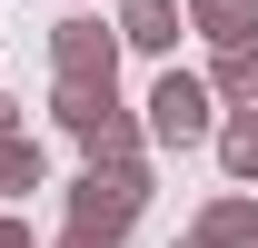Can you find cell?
I'll list each match as a JSON object with an SVG mask.
<instances>
[{"label":"cell","instance_id":"obj_12","mask_svg":"<svg viewBox=\"0 0 258 248\" xmlns=\"http://www.w3.org/2000/svg\"><path fill=\"white\" fill-rule=\"evenodd\" d=\"M10 129H20V109H10V99H0V139H10Z\"/></svg>","mask_w":258,"mask_h":248},{"label":"cell","instance_id":"obj_7","mask_svg":"<svg viewBox=\"0 0 258 248\" xmlns=\"http://www.w3.org/2000/svg\"><path fill=\"white\" fill-rule=\"evenodd\" d=\"M219 169H228L238 189H258V99L219 119Z\"/></svg>","mask_w":258,"mask_h":248},{"label":"cell","instance_id":"obj_3","mask_svg":"<svg viewBox=\"0 0 258 248\" xmlns=\"http://www.w3.org/2000/svg\"><path fill=\"white\" fill-rule=\"evenodd\" d=\"M50 70H60V80H119V20L70 10L60 30H50Z\"/></svg>","mask_w":258,"mask_h":248},{"label":"cell","instance_id":"obj_10","mask_svg":"<svg viewBox=\"0 0 258 248\" xmlns=\"http://www.w3.org/2000/svg\"><path fill=\"white\" fill-rule=\"evenodd\" d=\"M199 40H258V0H189Z\"/></svg>","mask_w":258,"mask_h":248},{"label":"cell","instance_id":"obj_1","mask_svg":"<svg viewBox=\"0 0 258 248\" xmlns=\"http://www.w3.org/2000/svg\"><path fill=\"white\" fill-rule=\"evenodd\" d=\"M60 199H70V228H80V238H109V248H119L129 228H139V209H149V159H139V169L90 159V169H80Z\"/></svg>","mask_w":258,"mask_h":248},{"label":"cell","instance_id":"obj_9","mask_svg":"<svg viewBox=\"0 0 258 248\" xmlns=\"http://www.w3.org/2000/svg\"><path fill=\"white\" fill-rule=\"evenodd\" d=\"M209 90H219L228 109H248V99H258V40H219V70H209Z\"/></svg>","mask_w":258,"mask_h":248},{"label":"cell","instance_id":"obj_5","mask_svg":"<svg viewBox=\"0 0 258 248\" xmlns=\"http://www.w3.org/2000/svg\"><path fill=\"white\" fill-rule=\"evenodd\" d=\"M179 248H258V199L228 179V199H209V209H199V228H189Z\"/></svg>","mask_w":258,"mask_h":248},{"label":"cell","instance_id":"obj_13","mask_svg":"<svg viewBox=\"0 0 258 248\" xmlns=\"http://www.w3.org/2000/svg\"><path fill=\"white\" fill-rule=\"evenodd\" d=\"M60 248H109V238H80V228H70V238H60Z\"/></svg>","mask_w":258,"mask_h":248},{"label":"cell","instance_id":"obj_4","mask_svg":"<svg viewBox=\"0 0 258 248\" xmlns=\"http://www.w3.org/2000/svg\"><path fill=\"white\" fill-rule=\"evenodd\" d=\"M179 30H189V0H119V50L169 60V50H179Z\"/></svg>","mask_w":258,"mask_h":248},{"label":"cell","instance_id":"obj_11","mask_svg":"<svg viewBox=\"0 0 258 248\" xmlns=\"http://www.w3.org/2000/svg\"><path fill=\"white\" fill-rule=\"evenodd\" d=\"M0 248H40V238H30V218H20V209H0Z\"/></svg>","mask_w":258,"mask_h":248},{"label":"cell","instance_id":"obj_2","mask_svg":"<svg viewBox=\"0 0 258 248\" xmlns=\"http://www.w3.org/2000/svg\"><path fill=\"white\" fill-rule=\"evenodd\" d=\"M199 139H219V90L169 60L149 80V149H199Z\"/></svg>","mask_w":258,"mask_h":248},{"label":"cell","instance_id":"obj_6","mask_svg":"<svg viewBox=\"0 0 258 248\" xmlns=\"http://www.w3.org/2000/svg\"><path fill=\"white\" fill-rule=\"evenodd\" d=\"M109 109H119V80H60V90H50V119H60L70 139H90Z\"/></svg>","mask_w":258,"mask_h":248},{"label":"cell","instance_id":"obj_8","mask_svg":"<svg viewBox=\"0 0 258 248\" xmlns=\"http://www.w3.org/2000/svg\"><path fill=\"white\" fill-rule=\"evenodd\" d=\"M30 189H50V159H40V139H20V129H10V139H0V199L20 209Z\"/></svg>","mask_w":258,"mask_h":248}]
</instances>
